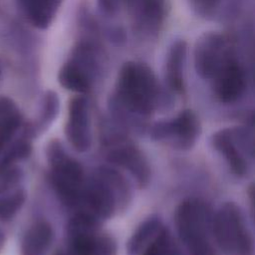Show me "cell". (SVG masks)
Listing matches in <instances>:
<instances>
[{
  "mask_svg": "<svg viewBox=\"0 0 255 255\" xmlns=\"http://www.w3.org/2000/svg\"><path fill=\"white\" fill-rule=\"evenodd\" d=\"M160 101V88L152 70L144 63H125L118 75L111 109L122 121L149 117Z\"/></svg>",
  "mask_w": 255,
  "mask_h": 255,
  "instance_id": "obj_1",
  "label": "cell"
},
{
  "mask_svg": "<svg viewBox=\"0 0 255 255\" xmlns=\"http://www.w3.org/2000/svg\"><path fill=\"white\" fill-rule=\"evenodd\" d=\"M130 199L131 188L124 174L114 167L102 166L86 178L76 211L88 213L102 222L125 211Z\"/></svg>",
  "mask_w": 255,
  "mask_h": 255,
  "instance_id": "obj_2",
  "label": "cell"
},
{
  "mask_svg": "<svg viewBox=\"0 0 255 255\" xmlns=\"http://www.w3.org/2000/svg\"><path fill=\"white\" fill-rule=\"evenodd\" d=\"M214 212L204 201L189 198L175 211V226L180 241L190 255H217L213 234Z\"/></svg>",
  "mask_w": 255,
  "mask_h": 255,
  "instance_id": "obj_3",
  "label": "cell"
},
{
  "mask_svg": "<svg viewBox=\"0 0 255 255\" xmlns=\"http://www.w3.org/2000/svg\"><path fill=\"white\" fill-rule=\"evenodd\" d=\"M46 156L56 193L65 205L77 208L86 182L82 165L67 152L58 139H52L47 144Z\"/></svg>",
  "mask_w": 255,
  "mask_h": 255,
  "instance_id": "obj_4",
  "label": "cell"
},
{
  "mask_svg": "<svg viewBox=\"0 0 255 255\" xmlns=\"http://www.w3.org/2000/svg\"><path fill=\"white\" fill-rule=\"evenodd\" d=\"M213 234L217 249L225 255H252L253 237L236 203L225 202L214 213Z\"/></svg>",
  "mask_w": 255,
  "mask_h": 255,
  "instance_id": "obj_5",
  "label": "cell"
},
{
  "mask_svg": "<svg viewBox=\"0 0 255 255\" xmlns=\"http://www.w3.org/2000/svg\"><path fill=\"white\" fill-rule=\"evenodd\" d=\"M68 255H117V242L101 230V221L76 211L68 228Z\"/></svg>",
  "mask_w": 255,
  "mask_h": 255,
  "instance_id": "obj_6",
  "label": "cell"
},
{
  "mask_svg": "<svg viewBox=\"0 0 255 255\" xmlns=\"http://www.w3.org/2000/svg\"><path fill=\"white\" fill-rule=\"evenodd\" d=\"M98 56L93 44L86 41L80 42L59 70L60 85L78 94L88 93L92 89L95 74L100 67Z\"/></svg>",
  "mask_w": 255,
  "mask_h": 255,
  "instance_id": "obj_7",
  "label": "cell"
},
{
  "mask_svg": "<svg viewBox=\"0 0 255 255\" xmlns=\"http://www.w3.org/2000/svg\"><path fill=\"white\" fill-rule=\"evenodd\" d=\"M211 142L235 175L243 177L247 174L254 148L253 135L247 128L237 127L217 130L213 133Z\"/></svg>",
  "mask_w": 255,
  "mask_h": 255,
  "instance_id": "obj_8",
  "label": "cell"
},
{
  "mask_svg": "<svg viewBox=\"0 0 255 255\" xmlns=\"http://www.w3.org/2000/svg\"><path fill=\"white\" fill-rule=\"evenodd\" d=\"M106 157L113 163L128 171L136 182L143 188L150 180V166L143 152L128 138L123 134H108L104 138Z\"/></svg>",
  "mask_w": 255,
  "mask_h": 255,
  "instance_id": "obj_9",
  "label": "cell"
},
{
  "mask_svg": "<svg viewBox=\"0 0 255 255\" xmlns=\"http://www.w3.org/2000/svg\"><path fill=\"white\" fill-rule=\"evenodd\" d=\"M193 56L194 68L198 76L204 80H211L230 59L236 56V52L226 36L207 32L196 41Z\"/></svg>",
  "mask_w": 255,
  "mask_h": 255,
  "instance_id": "obj_10",
  "label": "cell"
},
{
  "mask_svg": "<svg viewBox=\"0 0 255 255\" xmlns=\"http://www.w3.org/2000/svg\"><path fill=\"white\" fill-rule=\"evenodd\" d=\"M200 129V122L195 113L191 110H184L169 121L153 125L149 129V134L153 140L176 149L186 150L195 144Z\"/></svg>",
  "mask_w": 255,
  "mask_h": 255,
  "instance_id": "obj_11",
  "label": "cell"
},
{
  "mask_svg": "<svg viewBox=\"0 0 255 255\" xmlns=\"http://www.w3.org/2000/svg\"><path fill=\"white\" fill-rule=\"evenodd\" d=\"M65 133L75 150L85 152L90 149L92 144L91 116L89 103L84 96H76L70 100Z\"/></svg>",
  "mask_w": 255,
  "mask_h": 255,
  "instance_id": "obj_12",
  "label": "cell"
},
{
  "mask_svg": "<svg viewBox=\"0 0 255 255\" xmlns=\"http://www.w3.org/2000/svg\"><path fill=\"white\" fill-rule=\"evenodd\" d=\"M210 81L216 99L223 104L238 101L247 87L246 71L237 55L230 59Z\"/></svg>",
  "mask_w": 255,
  "mask_h": 255,
  "instance_id": "obj_13",
  "label": "cell"
},
{
  "mask_svg": "<svg viewBox=\"0 0 255 255\" xmlns=\"http://www.w3.org/2000/svg\"><path fill=\"white\" fill-rule=\"evenodd\" d=\"M122 9L127 10L137 32L154 35L164 20L165 0H123Z\"/></svg>",
  "mask_w": 255,
  "mask_h": 255,
  "instance_id": "obj_14",
  "label": "cell"
},
{
  "mask_svg": "<svg viewBox=\"0 0 255 255\" xmlns=\"http://www.w3.org/2000/svg\"><path fill=\"white\" fill-rule=\"evenodd\" d=\"M186 52V42L178 39L169 46L165 57L164 80L167 87L176 94H183L185 90L184 65Z\"/></svg>",
  "mask_w": 255,
  "mask_h": 255,
  "instance_id": "obj_15",
  "label": "cell"
},
{
  "mask_svg": "<svg viewBox=\"0 0 255 255\" xmlns=\"http://www.w3.org/2000/svg\"><path fill=\"white\" fill-rule=\"evenodd\" d=\"M53 237V228L49 222L39 220L33 223L22 238L21 255H46Z\"/></svg>",
  "mask_w": 255,
  "mask_h": 255,
  "instance_id": "obj_16",
  "label": "cell"
},
{
  "mask_svg": "<svg viewBox=\"0 0 255 255\" xmlns=\"http://www.w3.org/2000/svg\"><path fill=\"white\" fill-rule=\"evenodd\" d=\"M24 125L22 114L13 100L0 98V154Z\"/></svg>",
  "mask_w": 255,
  "mask_h": 255,
  "instance_id": "obj_17",
  "label": "cell"
},
{
  "mask_svg": "<svg viewBox=\"0 0 255 255\" xmlns=\"http://www.w3.org/2000/svg\"><path fill=\"white\" fill-rule=\"evenodd\" d=\"M26 19L38 29L48 28L54 21L63 0H18Z\"/></svg>",
  "mask_w": 255,
  "mask_h": 255,
  "instance_id": "obj_18",
  "label": "cell"
},
{
  "mask_svg": "<svg viewBox=\"0 0 255 255\" xmlns=\"http://www.w3.org/2000/svg\"><path fill=\"white\" fill-rule=\"evenodd\" d=\"M59 109L60 101L58 95L53 91L46 92L42 99L38 118L33 123L23 125V132L31 139L44 132L57 118Z\"/></svg>",
  "mask_w": 255,
  "mask_h": 255,
  "instance_id": "obj_19",
  "label": "cell"
},
{
  "mask_svg": "<svg viewBox=\"0 0 255 255\" xmlns=\"http://www.w3.org/2000/svg\"><path fill=\"white\" fill-rule=\"evenodd\" d=\"M163 227L157 216H150L142 221L127 242V254L141 255Z\"/></svg>",
  "mask_w": 255,
  "mask_h": 255,
  "instance_id": "obj_20",
  "label": "cell"
},
{
  "mask_svg": "<svg viewBox=\"0 0 255 255\" xmlns=\"http://www.w3.org/2000/svg\"><path fill=\"white\" fill-rule=\"evenodd\" d=\"M25 199L26 192L22 186H8L0 183V220H11L21 209Z\"/></svg>",
  "mask_w": 255,
  "mask_h": 255,
  "instance_id": "obj_21",
  "label": "cell"
},
{
  "mask_svg": "<svg viewBox=\"0 0 255 255\" xmlns=\"http://www.w3.org/2000/svg\"><path fill=\"white\" fill-rule=\"evenodd\" d=\"M192 10L205 19H217L231 15L238 0H188Z\"/></svg>",
  "mask_w": 255,
  "mask_h": 255,
  "instance_id": "obj_22",
  "label": "cell"
},
{
  "mask_svg": "<svg viewBox=\"0 0 255 255\" xmlns=\"http://www.w3.org/2000/svg\"><path fill=\"white\" fill-rule=\"evenodd\" d=\"M141 255H180V254H179L178 246L172 234L164 226Z\"/></svg>",
  "mask_w": 255,
  "mask_h": 255,
  "instance_id": "obj_23",
  "label": "cell"
},
{
  "mask_svg": "<svg viewBox=\"0 0 255 255\" xmlns=\"http://www.w3.org/2000/svg\"><path fill=\"white\" fill-rule=\"evenodd\" d=\"M4 244H5V234H4V232L0 228V252L3 249V247H4Z\"/></svg>",
  "mask_w": 255,
  "mask_h": 255,
  "instance_id": "obj_24",
  "label": "cell"
},
{
  "mask_svg": "<svg viewBox=\"0 0 255 255\" xmlns=\"http://www.w3.org/2000/svg\"><path fill=\"white\" fill-rule=\"evenodd\" d=\"M55 255H68V253L66 250H59L55 253Z\"/></svg>",
  "mask_w": 255,
  "mask_h": 255,
  "instance_id": "obj_25",
  "label": "cell"
},
{
  "mask_svg": "<svg viewBox=\"0 0 255 255\" xmlns=\"http://www.w3.org/2000/svg\"><path fill=\"white\" fill-rule=\"evenodd\" d=\"M0 76H1V66H0Z\"/></svg>",
  "mask_w": 255,
  "mask_h": 255,
  "instance_id": "obj_26",
  "label": "cell"
}]
</instances>
